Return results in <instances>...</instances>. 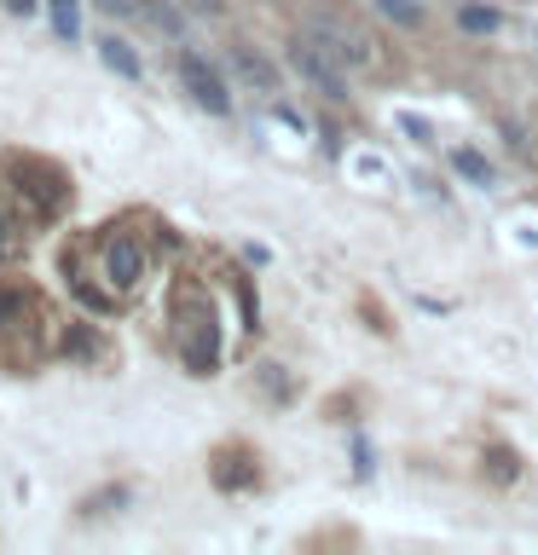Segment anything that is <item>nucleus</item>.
<instances>
[{
	"label": "nucleus",
	"mask_w": 538,
	"mask_h": 555,
	"mask_svg": "<svg viewBox=\"0 0 538 555\" xmlns=\"http://www.w3.org/2000/svg\"><path fill=\"white\" fill-rule=\"evenodd\" d=\"M302 35H312L347 76H382V69H388V52H382L376 29L364 24L359 12L336 7V0H312V7H302Z\"/></svg>",
	"instance_id": "1"
},
{
	"label": "nucleus",
	"mask_w": 538,
	"mask_h": 555,
	"mask_svg": "<svg viewBox=\"0 0 538 555\" xmlns=\"http://www.w3.org/2000/svg\"><path fill=\"white\" fill-rule=\"evenodd\" d=\"M47 295L29 284H0V364L7 371H29L47 353Z\"/></svg>",
	"instance_id": "2"
},
{
	"label": "nucleus",
	"mask_w": 538,
	"mask_h": 555,
	"mask_svg": "<svg viewBox=\"0 0 538 555\" xmlns=\"http://www.w3.org/2000/svg\"><path fill=\"white\" fill-rule=\"evenodd\" d=\"M174 347L191 376H215L220 371V307L203 284L174 289Z\"/></svg>",
	"instance_id": "3"
},
{
	"label": "nucleus",
	"mask_w": 538,
	"mask_h": 555,
	"mask_svg": "<svg viewBox=\"0 0 538 555\" xmlns=\"http://www.w3.org/2000/svg\"><path fill=\"white\" fill-rule=\"evenodd\" d=\"M7 185L24 197V208L35 220H59L69 208V173L59 163H47V156H29V151H12L7 163Z\"/></svg>",
	"instance_id": "4"
},
{
	"label": "nucleus",
	"mask_w": 538,
	"mask_h": 555,
	"mask_svg": "<svg viewBox=\"0 0 538 555\" xmlns=\"http://www.w3.org/2000/svg\"><path fill=\"white\" fill-rule=\"evenodd\" d=\"M145 267H151V255H145V237L139 232H104L99 237V272H104V284H111L121 301H128V295L145 284Z\"/></svg>",
	"instance_id": "5"
},
{
	"label": "nucleus",
	"mask_w": 538,
	"mask_h": 555,
	"mask_svg": "<svg viewBox=\"0 0 538 555\" xmlns=\"http://www.w3.org/2000/svg\"><path fill=\"white\" fill-rule=\"evenodd\" d=\"M290 64H295V76H302L319 99H330V104H347V69L330 59V52L312 41V35H302L295 29V41H290Z\"/></svg>",
	"instance_id": "6"
},
{
	"label": "nucleus",
	"mask_w": 538,
	"mask_h": 555,
	"mask_svg": "<svg viewBox=\"0 0 538 555\" xmlns=\"http://www.w3.org/2000/svg\"><path fill=\"white\" fill-rule=\"evenodd\" d=\"M260 451L249 446V440H220L215 451H208V480H215V492H255L260 486Z\"/></svg>",
	"instance_id": "7"
},
{
	"label": "nucleus",
	"mask_w": 538,
	"mask_h": 555,
	"mask_svg": "<svg viewBox=\"0 0 538 555\" xmlns=\"http://www.w3.org/2000/svg\"><path fill=\"white\" fill-rule=\"evenodd\" d=\"M180 87L191 93V104H203L208 116H232V93H226L220 69L197 59V52H180Z\"/></svg>",
	"instance_id": "8"
},
{
	"label": "nucleus",
	"mask_w": 538,
	"mask_h": 555,
	"mask_svg": "<svg viewBox=\"0 0 538 555\" xmlns=\"http://www.w3.org/2000/svg\"><path fill=\"white\" fill-rule=\"evenodd\" d=\"M481 480L515 486V480H521V451H515L510 440H486V446H481Z\"/></svg>",
	"instance_id": "9"
},
{
	"label": "nucleus",
	"mask_w": 538,
	"mask_h": 555,
	"mask_svg": "<svg viewBox=\"0 0 538 555\" xmlns=\"http://www.w3.org/2000/svg\"><path fill=\"white\" fill-rule=\"evenodd\" d=\"M99 59L116 69V76H128V81H139L145 76V64H139V52L121 41V35H99Z\"/></svg>",
	"instance_id": "10"
},
{
	"label": "nucleus",
	"mask_w": 538,
	"mask_h": 555,
	"mask_svg": "<svg viewBox=\"0 0 538 555\" xmlns=\"http://www.w3.org/2000/svg\"><path fill=\"white\" fill-rule=\"evenodd\" d=\"M232 64H238V76H243V81H255V87H260V93H278V69L260 59V52L232 47Z\"/></svg>",
	"instance_id": "11"
},
{
	"label": "nucleus",
	"mask_w": 538,
	"mask_h": 555,
	"mask_svg": "<svg viewBox=\"0 0 538 555\" xmlns=\"http://www.w3.org/2000/svg\"><path fill=\"white\" fill-rule=\"evenodd\" d=\"M133 17H139L145 29H156V35H180V29H185V24H180V12H174L168 0H139Z\"/></svg>",
	"instance_id": "12"
},
{
	"label": "nucleus",
	"mask_w": 538,
	"mask_h": 555,
	"mask_svg": "<svg viewBox=\"0 0 538 555\" xmlns=\"http://www.w3.org/2000/svg\"><path fill=\"white\" fill-rule=\"evenodd\" d=\"M451 168H458L469 185H492V180H498V168L486 163L481 151H469V145H463V151H451Z\"/></svg>",
	"instance_id": "13"
},
{
	"label": "nucleus",
	"mask_w": 538,
	"mask_h": 555,
	"mask_svg": "<svg viewBox=\"0 0 538 555\" xmlns=\"http://www.w3.org/2000/svg\"><path fill=\"white\" fill-rule=\"evenodd\" d=\"M376 12L388 17V24H399V29H423L428 24V12L417 7V0H376Z\"/></svg>",
	"instance_id": "14"
},
{
	"label": "nucleus",
	"mask_w": 538,
	"mask_h": 555,
	"mask_svg": "<svg viewBox=\"0 0 538 555\" xmlns=\"http://www.w3.org/2000/svg\"><path fill=\"white\" fill-rule=\"evenodd\" d=\"M47 17H52V29H59V41H76V35H81L76 0H47Z\"/></svg>",
	"instance_id": "15"
},
{
	"label": "nucleus",
	"mask_w": 538,
	"mask_h": 555,
	"mask_svg": "<svg viewBox=\"0 0 538 555\" xmlns=\"http://www.w3.org/2000/svg\"><path fill=\"white\" fill-rule=\"evenodd\" d=\"M99 347H104V341H99L93 324H69V336H64V353H69V359H99Z\"/></svg>",
	"instance_id": "16"
},
{
	"label": "nucleus",
	"mask_w": 538,
	"mask_h": 555,
	"mask_svg": "<svg viewBox=\"0 0 538 555\" xmlns=\"http://www.w3.org/2000/svg\"><path fill=\"white\" fill-rule=\"evenodd\" d=\"M128 498H133L128 486H104V492L81 498V515H87V520H93V515H116V509H121V503H128Z\"/></svg>",
	"instance_id": "17"
},
{
	"label": "nucleus",
	"mask_w": 538,
	"mask_h": 555,
	"mask_svg": "<svg viewBox=\"0 0 538 555\" xmlns=\"http://www.w3.org/2000/svg\"><path fill=\"white\" fill-rule=\"evenodd\" d=\"M458 24H463L469 35H492V29H498V12H492V7H458Z\"/></svg>",
	"instance_id": "18"
},
{
	"label": "nucleus",
	"mask_w": 538,
	"mask_h": 555,
	"mask_svg": "<svg viewBox=\"0 0 538 555\" xmlns=\"http://www.w3.org/2000/svg\"><path fill=\"white\" fill-rule=\"evenodd\" d=\"M260 382H267V393H272V399H290V376H284V364H260Z\"/></svg>",
	"instance_id": "19"
},
{
	"label": "nucleus",
	"mask_w": 538,
	"mask_h": 555,
	"mask_svg": "<svg viewBox=\"0 0 538 555\" xmlns=\"http://www.w3.org/2000/svg\"><path fill=\"white\" fill-rule=\"evenodd\" d=\"M93 7H99V12H111V17H133L139 0H93Z\"/></svg>",
	"instance_id": "20"
},
{
	"label": "nucleus",
	"mask_w": 538,
	"mask_h": 555,
	"mask_svg": "<svg viewBox=\"0 0 538 555\" xmlns=\"http://www.w3.org/2000/svg\"><path fill=\"white\" fill-rule=\"evenodd\" d=\"M185 7L197 12V17H220V12H226V0H185Z\"/></svg>",
	"instance_id": "21"
},
{
	"label": "nucleus",
	"mask_w": 538,
	"mask_h": 555,
	"mask_svg": "<svg viewBox=\"0 0 538 555\" xmlns=\"http://www.w3.org/2000/svg\"><path fill=\"white\" fill-rule=\"evenodd\" d=\"M0 7H7L12 17H29V12H35V0H0Z\"/></svg>",
	"instance_id": "22"
},
{
	"label": "nucleus",
	"mask_w": 538,
	"mask_h": 555,
	"mask_svg": "<svg viewBox=\"0 0 538 555\" xmlns=\"http://www.w3.org/2000/svg\"><path fill=\"white\" fill-rule=\"evenodd\" d=\"M7 243H12V225H7V215H0V249H7Z\"/></svg>",
	"instance_id": "23"
}]
</instances>
